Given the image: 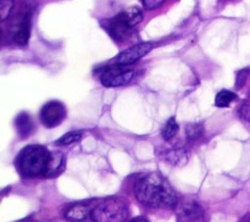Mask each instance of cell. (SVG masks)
I'll use <instances>...</instances> for the list:
<instances>
[{
    "mask_svg": "<svg viewBox=\"0 0 250 222\" xmlns=\"http://www.w3.org/2000/svg\"><path fill=\"white\" fill-rule=\"evenodd\" d=\"M133 76L134 70L127 66L111 65L103 68L100 80L105 87H119L129 83Z\"/></svg>",
    "mask_w": 250,
    "mask_h": 222,
    "instance_id": "cell-4",
    "label": "cell"
},
{
    "mask_svg": "<svg viewBox=\"0 0 250 222\" xmlns=\"http://www.w3.org/2000/svg\"><path fill=\"white\" fill-rule=\"evenodd\" d=\"M82 137V132L80 131H70L65 133L64 135H62L61 138H59L56 141L57 145L60 146H66V145H70L73 144L77 141H79Z\"/></svg>",
    "mask_w": 250,
    "mask_h": 222,
    "instance_id": "cell-16",
    "label": "cell"
},
{
    "mask_svg": "<svg viewBox=\"0 0 250 222\" xmlns=\"http://www.w3.org/2000/svg\"><path fill=\"white\" fill-rule=\"evenodd\" d=\"M143 6L147 10H153L160 7L165 0H141Z\"/></svg>",
    "mask_w": 250,
    "mask_h": 222,
    "instance_id": "cell-20",
    "label": "cell"
},
{
    "mask_svg": "<svg viewBox=\"0 0 250 222\" xmlns=\"http://www.w3.org/2000/svg\"><path fill=\"white\" fill-rule=\"evenodd\" d=\"M203 131H204V128L199 123H191L187 125L186 127L187 136L190 141H194L199 137H201L203 134Z\"/></svg>",
    "mask_w": 250,
    "mask_h": 222,
    "instance_id": "cell-17",
    "label": "cell"
},
{
    "mask_svg": "<svg viewBox=\"0 0 250 222\" xmlns=\"http://www.w3.org/2000/svg\"><path fill=\"white\" fill-rule=\"evenodd\" d=\"M151 49H152V44L150 42H142V43L136 44L120 52L112 60V65L129 66L137 62L146 54H148Z\"/></svg>",
    "mask_w": 250,
    "mask_h": 222,
    "instance_id": "cell-6",
    "label": "cell"
},
{
    "mask_svg": "<svg viewBox=\"0 0 250 222\" xmlns=\"http://www.w3.org/2000/svg\"><path fill=\"white\" fill-rule=\"evenodd\" d=\"M177 213L182 222H199L204 215V211L195 201H184L176 205Z\"/></svg>",
    "mask_w": 250,
    "mask_h": 222,
    "instance_id": "cell-7",
    "label": "cell"
},
{
    "mask_svg": "<svg viewBox=\"0 0 250 222\" xmlns=\"http://www.w3.org/2000/svg\"><path fill=\"white\" fill-rule=\"evenodd\" d=\"M165 159L171 165L182 166L186 164V162L188 161V155L184 149H178V150H173L168 152L165 155Z\"/></svg>",
    "mask_w": 250,
    "mask_h": 222,
    "instance_id": "cell-13",
    "label": "cell"
},
{
    "mask_svg": "<svg viewBox=\"0 0 250 222\" xmlns=\"http://www.w3.org/2000/svg\"><path fill=\"white\" fill-rule=\"evenodd\" d=\"M15 127L17 129L18 134L21 138H26L32 133L34 129V123L31 116L27 112L22 111L16 116Z\"/></svg>",
    "mask_w": 250,
    "mask_h": 222,
    "instance_id": "cell-10",
    "label": "cell"
},
{
    "mask_svg": "<svg viewBox=\"0 0 250 222\" xmlns=\"http://www.w3.org/2000/svg\"><path fill=\"white\" fill-rule=\"evenodd\" d=\"M14 7L13 0H0V17L1 21H5L11 14Z\"/></svg>",
    "mask_w": 250,
    "mask_h": 222,
    "instance_id": "cell-19",
    "label": "cell"
},
{
    "mask_svg": "<svg viewBox=\"0 0 250 222\" xmlns=\"http://www.w3.org/2000/svg\"><path fill=\"white\" fill-rule=\"evenodd\" d=\"M120 14L131 27L136 26L143 20V12L137 6H131Z\"/></svg>",
    "mask_w": 250,
    "mask_h": 222,
    "instance_id": "cell-12",
    "label": "cell"
},
{
    "mask_svg": "<svg viewBox=\"0 0 250 222\" xmlns=\"http://www.w3.org/2000/svg\"><path fill=\"white\" fill-rule=\"evenodd\" d=\"M66 111L62 103L50 101L46 103L39 113L42 124L47 128H54L60 125L65 118Z\"/></svg>",
    "mask_w": 250,
    "mask_h": 222,
    "instance_id": "cell-5",
    "label": "cell"
},
{
    "mask_svg": "<svg viewBox=\"0 0 250 222\" xmlns=\"http://www.w3.org/2000/svg\"><path fill=\"white\" fill-rule=\"evenodd\" d=\"M132 27L119 13L109 22V32L115 40H123Z\"/></svg>",
    "mask_w": 250,
    "mask_h": 222,
    "instance_id": "cell-9",
    "label": "cell"
},
{
    "mask_svg": "<svg viewBox=\"0 0 250 222\" xmlns=\"http://www.w3.org/2000/svg\"><path fill=\"white\" fill-rule=\"evenodd\" d=\"M238 115L244 126L250 131V104L242 105L238 111Z\"/></svg>",
    "mask_w": 250,
    "mask_h": 222,
    "instance_id": "cell-18",
    "label": "cell"
},
{
    "mask_svg": "<svg viewBox=\"0 0 250 222\" xmlns=\"http://www.w3.org/2000/svg\"><path fill=\"white\" fill-rule=\"evenodd\" d=\"M246 222H250V219H249V220H248V221H246Z\"/></svg>",
    "mask_w": 250,
    "mask_h": 222,
    "instance_id": "cell-22",
    "label": "cell"
},
{
    "mask_svg": "<svg viewBox=\"0 0 250 222\" xmlns=\"http://www.w3.org/2000/svg\"><path fill=\"white\" fill-rule=\"evenodd\" d=\"M30 35V20L29 15L24 14L19 21V23L13 29V40L18 45H25Z\"/></svg>",
    "mask_w": 250,
    "mask_h": 222,
    "instance_id": "cell-8",
    "label": "cell"
},
{
    "mask_svg": "<svg viewBox=\"0 0 250 222\" xmlns=\"http://www.w3.org/2000/svg\"><path fill=\"white\" fill-rule=\"evenodd\" d=\"M94 222H125L129 211L128 206L121 199H106L91 211Z\"/></svg>",
    "mask_w": 250,
    "mask_h": 222,
    "instance_id": "cell-3",
    "label": "cell"
},
{
    "mask_svg": "<svg viewBox=\"0 0 250 222\" xmlns=\"http://www.w3.org/2000/svg\"><path fill=\"white\" fill-rule=\"evenodd\" d=\"M90 209L87 204L76 203L71 205L64 213L65 218L71 222H81L85 220L89 215Z\"/></svg>",
    "mask_w": 250,
    "mask_h": 222,
    "instance_id": "cell-11",
    "label": "cell"
},
{
    "mask_svg": "<svg viewBox=\"0 0 250 222\" xmlns=\"http://www.w3.org/2000/svg\"><path fill=\"white\" fill-rule=\"evenodd\" d=\"M179 131V124L174 117H171L165 123L162 129V137L164 140L169 141L173 139Z\"/></svg>",
    "mask_w": 250,
    "mask_h": 222,
    "instance_id": "cell-15",
    "label": "cell"
},
{
    "mask_svg": "<svg viewBox=\"0 0 250 222\" xmlns=\"http://www.w3.org/2000/svg\"><path fill=\"white\" fill-rule=\"evenodd\" d=\"M53 153L41 145H28L16 157L18 172L25 178L50 177Z\"/></svg>",
    "mask_w": 250,
    "mask_h": 222,
    "instance_id": "cell-2",
    "label": "cell"
},
{
    "mask_svg": "<svg viewBox=\"0 0 250 222\" xmlns=\"http://www.w3.org/2000/svg\"><path fill=\"white\" fill-rule=\"evenodd\" d=\"M134 193L137 200L146 206L172 208L178 204L174 189L158 173H149L139 178L135 183Z\"/></svg>",
    "mask_w": 250,
    "mask_h": 222,
    "instance_id": "cell-1",
    "label": "cell"
},
{
    "mask_svg": "<svg viewBox=\"0 0 250 222\" xmlns=\"http://www.w3.org/2000/svg\"><path fill=\"white\" fill-rule=\"evenodd\" d=\"M131 222H148V221H146L145 218H141V217H138V218H135V219H133Z\"/></svg>",
    "mask_w": 250,
    "mask_h": 222,
    "instance_id": "cell-21",
    "label": "cell"
},
{
    "mask_svg": "<svg viewBox=\"0 0 250 222\" xmlns=\"http://www.w3.org/2000/svg\"><path fill=\"white\" fill-rule=\"evenodd\" d=\"M236 94L229 91L223 89L215 97V105L218 108H227L229 107L235 99H236Z\"/></svg>",
    "mask_w": 250,
    "mask_h": 222,
    "instance_id": "cell-14",
    "label": "cell"
}]
</instances>
